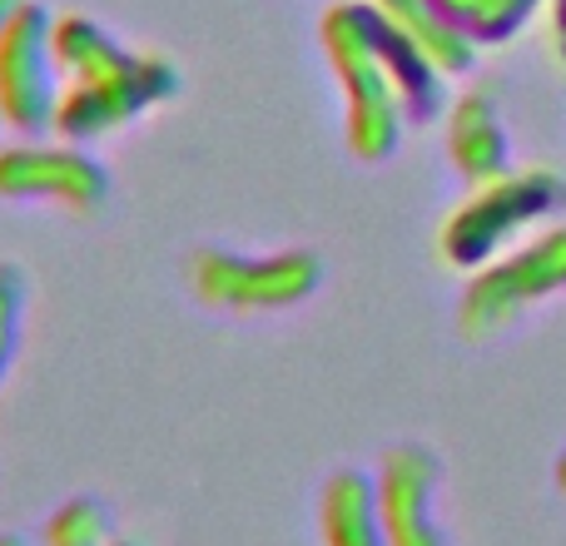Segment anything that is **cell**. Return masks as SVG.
Wrapping results in <instances>:
<instances>
[{
	"mask_svg": "<svg viewBox=\"0 0 566 546\" xmlns=\"http://www.w3.org/2000/svg\"><path fill=\"white\" fill-rule=\"evenodd\" d=\"M448 20L472 40V45H502L512 40L547 0H438Z\"/></svg>",
	"mask_w": 566,
	"mask_h": 546,
	"instance_id": "obj_14",
	"label": "cell"
},
{
	"mask_svg": "<svg viewBox=\"0 0 566 546\" xmlns=\"http://www.w3.org/2000/svg\"><path fill=\"white\" fill-rule=\"evenodd\" d=\"M0 546H30L25 537H15V532H10V537H0Z\"/></svg>",
	"mask_w": 566,
	"mask_h": 546,
	"instance_id": "obj_20",
	"label": "cell"
},
{
	"mask_svg": "<svg viewBox=\"0 0 566 546\" xmlns=\"http://www.w3.org/2000/svg\"><path fill=\"white\" fill-rule=\"evenodd\" d=\"M179 95V70L165 55H129L125 65L105 70L95 80H70L60 90L55 105V135L70 145H90V139H105L115 129L135 125L145 109L165 105Z\"/></svg>",
	"mask_w": 566,
	"mask_h": 546,
	"instance_id": "obj_5",
	"label": "cell"
},
{
	"mask_svg": "<svg viewBox=\"0 0 566 546\" xmlns=\"http://www.w3.org/2000/svg\"><path fill=\"white\" fill-rule=\"evenodd\" d=\"M373 487L388 546H452L438 522L442 462L422 442H392L373 472Z\"/></svg>",
	"mask_w": 566,
	"mask_h": 546,
	"instance_id": "obj_8",
	"label": "cell"
},
{
	"mask_svg": "<svg viewBox=\"0 0 566 546\" xmlns=\"http://www.w3.org/2000/svg\"><path fill=\"white\" fill-rule=\"evenodd\" d=\"M0 129H6V125H0Z\"/></svg>",
	"mask_w": 566,
	"mask_h": 546,
	"instance_id": "obj_22",
	"label": "cell"
},
{
	"mask_svg": "<svg viewBox=\"0 0 566 546\" xmlns=\"http://www.w3.org/2000/svg\"><path fill=\"white\" fill-rule=\"evenodd\" d=\"M552 35H557V60L566 65V0H552Z\"/></svg>",
	"mask_w": 566,
	"mask_h": 546,
	"instance_id": "obj_17",
	"label": "cell"
},
{
	"mask_svg": "<svg viewBox=\"0 0 566 546\" xmlns=\"http://www.w3.org/2000/svg\"><path fill=\"white\" fill-rule=\"evenodd\" d=\"M109 546H139V542H119V537H115V542H109Z\"/></svg>",
	"mask_w": 566,
	"mask_h": 546,
	"instance_id": "obj_21",
	"label": "cell"
},
{
	"mask_svg": "<svg viewBox=\"0 0 566 546\" xmlns=\"http://www.w3.org/2000/svg\"><path fill=\"white\" fill-rule=\"evenodd\" d=\"M323 259L308 249H279V254H239V249H199L189 259V288L209 308L234 313H279L298 308L318 293Z\"/></svg>",
	"mask_w": 566,
	"mask_h": 546,
	"instance_id": "obj_4",
	"label": "cell"
},
{
	"mask_svg": "<svg viewBox=\"0 0 566 546\" xmlns=\"http://www.w3.org/2000/svg\"><path fill=\"white\" fill-rule=\"evenodd\" d=\"M373 10H378L382 20H392V25H398L448 80L468 75L472 60H478V45L452 25L448 10H442L438 0H373Z\"/></svg>",
	"mask_w": 566,
	"mask_h": 546,
	"instance_id": "obj_12",
	"label": "cell"
},
{
	"mask_svg": "<svg viewBox=\"0 0 566 546\" xmlns=\"http://www.w3.org/2000/svg\"><path fill=\"white\" fill-rule=\"evenodd\" d=\"M442 139H448V165L468 185H488V179L512 169V139H507V125H502V109L482 90H468V95L452 99L448 135Z\"/></svg>",
	"mask_w": 566,
	"mask_h": 546,
	"instance_id": "obj_9",
	"label": "cell"
},
{
	"mask_svg": "<svg viewBox=\"0 0 566 546\" xmlns=\"http://www.w3.org/2000/svg\"><path fill=\"white\" fill-rule=\"evenodd\" d=\"M50 25L55 15L40 0H20L0 25V125L20 135H40L55 125V105L65 90Z\"/></svg>",
	"mask_w": 566,
	"mask_h": 546,
	"instance_id": "obj_6",
	"label": "cell"
},
{
	"mask_svg": "<svg viewBox=\"0 0 566 546\" xmlns=\"http://www.w3.org/2000/svg\"><path fill=\"white\" fill-rule=\"evenodd\" d=\"M562 209L566 179L557 169H507L488 185H472L462 204H452V214L438 229V259L448 269L472 273L507 254L512 244H522L527 229L557 219Z\"/></svg>",
	"mask_w": 566,
	"mask_h": 546,
	"instance_id": "obj_2",
	"label": "cell"
},
{
	"mask_svg": "<svg viewBox=\"0 0 566 546\" xmlns=\"http://www.w3.org/2000/svg\"><path fill=\"white\" fill-rule=\"evenodd\" d=\"M562 288H566V224H552L537 239L512 244L492 264L472 269L468 288L458 298V333L468 343L497 338L532 303L557 298Z\"/></svg>",
	"mask_w": 566,
	"mask_h": 546,
	"instance_id": "obj_3",
	"label": "cell"
},
{
	"mask_svg": "<svg viewBox=\"0 0 566 546\" xmlns=\"http://www.w3.org/2000/svg\"><path fill=\"white\" fill-rule=\"evenodd\" d=\"M25 298H30L25 269L10 264V259H0V382H6L10 368H15L20 323H25Z\"/></svg>",
	"mask_w": 566,
	"mask_h": 546,
	"instance_id": "obj_16",
	"label": "cell"
},
{
	"mask_svg": "<svg viewBox=\"0 0 566 546\" xmlns=\"http://www.w3.org/2000/svg\"><path fill=\"white\" fill-rule=\"evenodd\" d=\"M318 40L333 80H338L343 139H348L353 159H363V165L392 159L402 145V129H408V115H402V99L392 90L388 70H382L378 45H373V6L368 0L333 6L318 20Z\"/></svg>",
	"mask_w": 566,
	"mask_h": 546,
	"instance_id": "obj_1",
	"label": "cell"
},
{
	"mask_svg": "<svg viewBox=\"0 0 566 546\" xmlns=\"http://www.w3.org/2000/svg\"><path fill=\"white\" fill-rule=\"evenodd\" d=\"M373 45H378L382 70H388L392 90H398L408 125H432V119L442 115V105H448V90H442V80L448 75H442V70L432 65V60L422 55V50L412 45L398 25H392V20H382L378 10H373Z\"/></svg>",
	"mask_w": 566,
	"mask_h": 546,
	"instance_id": "obj_10",
	"label": "cell"
},
{
	"mask_svg": "<svg viewBox=\"0 0 566 546\" xmlns=\"http://www.w3.org/2000/svg\"><path fill=\"white\" fill-rule=\"evenodd\" d=\"M0 199H50L75 214H95L109 199V169L85 145H6L0 149Z\"/></svg>",
	"mask_w": 566,
	"mask_h": 546,
	"instance_id": "obj_7",
	"label": "cell"
},
{
	"mask_svg": "<svg viewBox=\"0 0 566 546\" xmlns=\"http://www.w3.org/2000/svg\"><path fill=\"white\" fill-rule=\"evenodd\" d=\"M318 532H323V546H388V537H382V517H378L373 472L338 468L328 482H323Z\"/></svg>",
	"mask_w": 566,
	"mask_h": 546,
	"instance_id": "obj_11",
	"label": "cell"
},
{
	"mask_svg": "<svg viewBox=\"0 0 566 546\" xmlns=\"http://www.w3.org/2000/svg\"><path fill=\"white\" fill-rule=\"evenodd\" d=\"M15 6H20V0H0V25L10 20V10H15Z\"/></svg>",
	"mask_w": 566,
	"mask_h": 546,
	"instance_id": "obj_19",
	"label": "cell"
},
{
	"mask_svg": "<svg viewBox=\"0 0 566 546\" xmlns=\"http://www.w3.org/2000/svg\"><path fill=\"white\" fill-rule=\"evenodd\" d=\"M50 45H55V65H60V80H65V85L70 80H95V75L125 65V60L135 55L115 30H105L90 15H55Z\"/></svg>",
	"mask_w": 566,
	"mask_h": 546,
	"instance_id": "obj_13",
	"label": "cell"
},
{
	"mask_svg": "<svg viewBox=\"0 0 566 546\" xmlns=\"http://www.w3.org/2000/svg\"><path fill=\"white\" fill-rule=\"evenodd\" d=\"M115 542V512L99 497L80 492L65 497L45 522V546H109Z\"/></svg>",
	"mask_w": 566,
	"mask_h": 546,
	"instance_id": "obj_15",
	"label": "cell"
},
{
	"mask_svg": "<svg viewBox=\"0 0 566 546\" xmlns=\"http://www.w3.org/2000/svg\"><path fill=\"white\" fill-rule=\"evenodd\" d=\"M557 487H562V497H566V452L557 458Z\"/></svg>",
	"mask_w": 566,
	"mask_h": 546,
	"instance_id": "obj_18",
	"label": "cell"
}]
</instances>
